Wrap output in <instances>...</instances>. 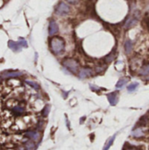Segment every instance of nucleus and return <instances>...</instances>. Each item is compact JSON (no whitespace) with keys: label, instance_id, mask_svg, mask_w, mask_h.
Listing matches in <instances>:
<instances>
[{"label":"nucleus","instance_id":"obj_20","mask_svg":"<svg viewBox=\"0 0 149 150\" xmlns=\"http://www.w3.org/2000/svg\"><path fill=\"white\" fill-rule=\"evenodd\" d=\"M49 110H50V106H49V105L45 106L44 109H43V111H42V115L45 116V117L47 116V114H48V112H49Z\"/></svg>","mask_w":149,"mask_h":150},{"label":"nucleus","instance_id":"obj_22","mask_svg":"<svg viewBox=\"0 0 149 150\" xmlns=\"http://www.w3.org/2000/svg\"><path fill=\"white\" fill-rule=\"evenodd\" d=\"M126 150H136V149H127Z\"/></svg>","mask_w":149,"mask_h":150},{"label":"nucleus","instance_id":"obj_15","mask_svg":"<svg viewBox=\"0 0 149 150\" xmlns=\"http://www.w3.org/2000/svg\"><path fill=\"white\" fill-rule=\"evenodd\" d=\"M34 148H35V145L32 142V141H28L25 144V150H33Z\"/></svg>","mask_w":149,"mask_h":150},{"label":"nucleus","instance_id":"obj_1","mask_svg":"<svg viewBox=\"0 0 149 150\" xmlns=\"http://www.w3.org/2000/svg\"><path fill=\"white\" fill-rule=\"evenodd\" d=\"M49 46L52 53L58 55L62 54L65 50V40L60 36H54L49 40Z\"/></svg>","mask_w":149,"mask_h":150},{"label":"nucleus","instance_id":"obj_21","mask_svg":"<svg viewBox=\"0 0 149 150\" xmlns=\"http://www.w3.org/2000/svg\"><path fill=\"white\" fill-rule=\"evenodd\" d=\"M67 2H68L69 4H76L77 3V0H66Z\"/></svg>","mask_w":149,"mask_h":150},{"label":"nucleus","instance_id":"obj_10","mask_svg":"<svg viewBox=\"0 0 149 150\" xmlns=\"http://www.w3.org/2000/svg\"><path fill=\"white\" fill-rule=\"evenodd\" d=\"M108 100L110 102V104L112 105H116L119 100V96H118V92H112L110 94L107 95Z\"/></svg>","mask_w":149,"mask_h":150},{"label":"nucleus","instance_id":"obj_4","mask_svg":"<svg viewBox=\"0 0 149 150\" xmlns=\"http://www.w3.org/2000/svg\"><path fill=\"white\" fill-rule=\"evenodd\" d=\"M59 31V26L58 24L56 23L55 20L51 19L49 21V25H48V34L50 36H54V34H56Z\"/></svg>","mask_w":149,"mask_h":150},{"label":"nucleus","instance_id":"obj_5","mask_svg":"<svg viewBox=\"0 0 149 150\" xmlns=\"http://www.w3.org/2000/svg\"><path fill=\"white\" fill-rule=\"evenodd\" d=\"M92 76V69L90 68H83L78 72V77L81 79L88 78Z\"/></svg>","mask_w":149,"mask_h":150},{"label":"nucleus","instance_id":"obj_11","mask_svg":"<svg viewBox=\"0 0 149 150\" xmlns=\"http://www.w3.org/2000/svg\"><path fill=\"white\" fill-rule=\"evenodd\" d=\"M133 41L131 40H126L125 42V50H126V54H130L133 50Z\"/></svg>","mask_w":149,"mask_h":150},{"label":"nucleus","instance_id":"obj_18","mask_svg":"<svg viewBox=\"0 0 149 150\" xmlns=\"http://www.w3.org/2000/svg\"><path fill=\"white\" fill-rule=\"evenodd\" d=\"M114 53H113V51L110 54H108L105 58V62L106 63H110L111 62H112L113 61V59H114Z\"/></svg>","mask_w":149,"mask_h":150},{"label":"nucleus","instance_id":"obj_2","mask_svg":"<svg viewBox=\"0 0 149 150\" xmlns=\"http://www.w3.org/2000/svg\"><path fill=\"white\" fill-rule=\"evenodd\" d=\"M62 65L73 74H77L79 72V62L74 58H65L62 61Z\"/></svg>","mask_w":149,"mask_h":150},{"label":"nucleus","instance_id":"obj_8","mask_svg":"<svg viewBox=\"0 0 149 150\" xmlns=\"http://www.w3.org/2000/svg\"><path fill=\"white\" fill-rule=\"evenodd\" d=\"M23 75V72L20 71H6L2 74L4 78H11V77H18Z\"/></svg>","mask_w":149,"mask_h":150},{"label":"nucleus","instance_id":"obj_6","mask_svg":"<svg viewBox=\"0 0 149 150\" xmlns=\"http://www.w3.org/2000/svg\"><path fill=\"white\" fill-rule=\"evenodd\" d=\"M25 137H26L27 139H29L31 141L37 142V141H39L40 134L37 131H28V132L25 133Z\"/></svg>","mask_w":149,"mask_h":150},{"label":"nucleus","instance_id":"obj_9","mask_svg":"<svg viewBox=\"0 0 149 150\" xmlns=\"http://www.w3.org/2000/svg\"><path fill=\"white\" fill-rule=\"evenodd\" d=\"M137 22H138V18L136 17H129L125 23V28L129 29V28L134 26L137 24Z\"/></svg>","mask_w":149,"mask_h":150},{"label":"nucleus","instance_id":"obj_19","mask_svg":"<svg viewBox=\"0 0 149 150\" xmlns=\"http://www.w3.org/2000/svg\"><path fill=\"white\" fill-rule=\"evenodd\" d=\"M114 139H115V136H113V137H112L107 142H106V144H105V148H104V149L103 150H108L110 149V147L112 146V142H114Z\"/></svg>","mask_w":149,"mask_h":150},{"label":"nucleus","instance_id":"obj_12","mask_svg":"<svg viewBox=\"0 0 149 150\" xmlns=\"http://www.w3.org/2000/svg\"><path fill=\"white\" fill-rule=\"evenodd\" d=\"M128 81H129V78L128 77H123V78H121V79H119V81H118V83H117V84H116V88L117 89H121V88H123L127 83H128Z\"/></svg>","mask_w":149,"mask_h":150},{"label":"nucleus","instance_id":"obj_17","mask_svg":"<svg viewBox=\"0 0 149 150\" xmlns=\"http://www.w3.org/2000/svg\"><path fill=\"white\" fill-rule=\"evenodd\" d=\"M138 86H139V83H131L130 85L127 86V91H130V92H133V91H134L137 90Z\"/></svg>","mask_w":149,"mask_h":150},{"label":"nucleus","instance_id":"obj_14","mask_svg":"<svg viewBox=\"0 0 149 150\" xmlns=\"http://www.w3.org/2000/svg\"><path fill=\"white\" fill-rule=\"evenodd\" d=\"M144 128L142 127H140V128H137L134 130V132L133 133V136L134 137H141V136H143L144 135Z\"/></svg>","mask_w":149,"mask_h":150},{"label":"nucleus","instance_id":"obj_7","mask_svg":"<svg viewBox=\"0 0 149 150\" xmlns=\"http://www.w3.org/2000/svg\"><path fill=\"white\" fill-rule=\"evenodd\" d=\"M8 47L14 52H18L21 50V48L23 47L21 46V44L19 43V41H14V40H9L8 42Z\"/></svg>","mask_w":149,"mask_h":150},{"label":"nucleus","instance_id":"obj_13","mask_svg":"<svg viewBox=\"0 0 149 150\" xmlns=\"http://www.w3.org/2000/svg\"><path fill=\"white\" fill-rule=\"evenodd\" d=\"M140 75L142 76H146L149 75V63L143 65L140 69Z\"/></svg>","mask_w":149,"mask_h":150},{"label":"nucleus","instance_id":"obj_3","mask_svg":"<svg viewBox=\"0 0 149 150\" xmlns=\"http://www.w3.org/2000/svg\"><path fill=\"white\" fill-rule=\"evenodd\" d=\"M70 7L64 2H60L55 8V13L59 16H66L69 13Z\"/></svg>","mask_w":149,"mask_h":150},{"label":"nucleus","instance_id":"obj_16","mask_svg":"<svg viewBox=\"0 0 149 150\" xmlns=\"http://www.w3.org/2000/svg\"><path fill=\"white\" fill-rule=\"evenodd\" d=\"M25 83L29 85V86H31L32 88H33L34 90H36V91H38L39 89H40V85L37 83H35V82H33V81H29V80H26L25 81Z\"/></svg>","mask_w":149,"mask_h":150}]
</instances>
